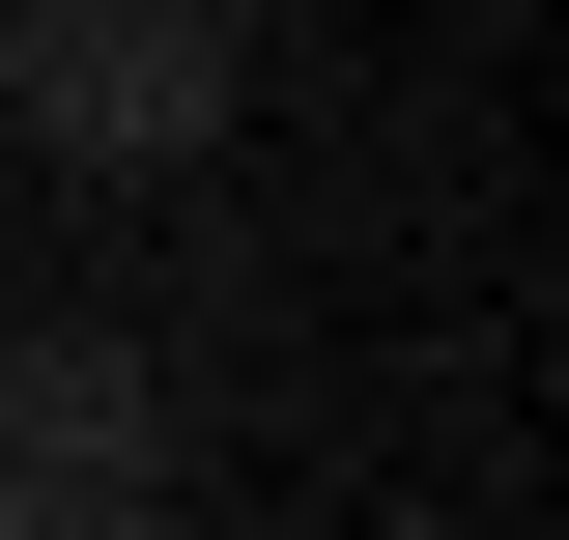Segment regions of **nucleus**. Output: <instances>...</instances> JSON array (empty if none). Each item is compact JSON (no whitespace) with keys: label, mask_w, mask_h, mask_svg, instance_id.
I'll list each match as a JSON object with an SVG mask.
<instances>
[{"label":"nucleus","mask_w":569,"mask_h":540,"mask_svg":"<svg viewBox=\"0 0 569 540\" xmlns=\"http://www.w3.org/2000/svg\"><path fill=\"white\" fill-rule=\"evenodd\" d=\"M0 114L86 171H171L228 142V0H0Z\"/></svg>","instance_id":"nucleus-1"},{"label":"nucleus","mask_w":569,"mask_h":540,"mask_svg":"<svg viewBox=\"0 0 569 540\" xmlns=\"http://www.w3.org/2000/svg\"><path fill=\"white\" fill-rule=\"evenodd\" d=\"M86 512H171V427H142L114 341H0V540H86Z\"/></svg>","instance_id":"nucleus-2"}]
</instances>
